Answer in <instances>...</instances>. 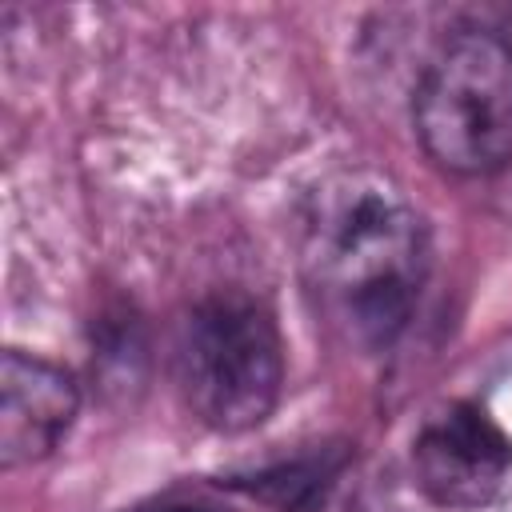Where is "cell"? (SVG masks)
Listing matches in <instances>:
<instances>
[{
	"label": "cell",
	"mask_w": 512,
	"mask_h": 512,
	"mask_svg": "<svg viewBox=\"0 0 512 512\" xmlns=\"http://www.w3.org/2000/svg\"><path fill=\"white\" fill-rule=\"evenodd\" d=\"M300 276L324 328L372 356L392 348L428 280V224L376 168L324 176L300 208Z\"/></svg>",
	"instance_id": "obj_1"
},
{
	"label": "cell",
	"mask_w": 512,
	"mask_h": 512,
	"mask_svg": "<svg viewBox=\"0 0 512 512\" xmlns=\"http://www.w3.org/2000/svg\"><path fill=\"white\" fill-rule=\"evenodd\" d=\"M172 372L184 408L212 432L260 428L280 404L284 340L272 308L244 288L200 296L172 344Z\"/></svg>",
	"instance_id": "obj_2"
},
{
	"label": "cell",
	"mask_w": 512,
	"mask_h": 512,
	"mask_svg": "<svg viewBox=\"0 0 512 512\" xmlns=\"http://www.w3.org/2000/svg\"><path fill=\"white\" fill-rule=\"evenodd\" d=\"M412 124L440 168L500 172L512 160V44L492 28L448 36L416 84Z\"/></svg>",
	"instance_id": "obj_3"
},
{
	"label": "cell",
	"mask_w": 512,
	"mask_h": 512,
	"mask_svg": "<svg viewBox=\"0 0 512 512\" xmlns=\"http://www.w3.org/2000/svg\"><path fill=\"white\" fill-rule=\"evenodd\" d=\"M512 472V436L476 400H448L428 412L412 436L416 488L440 504L476 512L504 492Z\"/></svg>",
	"instance_id": "obj_4"
},
{
	"label": "cell",
	"mask_w": 512,
	"mask_h": 512,
	"mask_svg": "<svg viewBox=\"0 0 512 512\" xmlns=\"http://www.w3.org/2000/svg\"><path fill=\"white\" fill-rule=\"evenodd\" d=\"M80 412V384L64 364L8 348L0 360V464L24 468L60 448Z\"/></svg>",
	"instance_id": "obj_5"
},
{
	"label": "cell",
	"mask_w": 512,
	"mask_h": 512,
	"mask_svg": "<svg viewBox=\"0 0 512 512\" xmlns=\"http://www.w3.org/2000/svg\"><path fill=\"white\" fill-rule=\"evenodd\" d=\"M348 464V444H312L304 452L224 476V488L264 500L280 512H316Z\"/></svg>",
	"instance_id": "obj_6"
},
{
	"label": "cell",
	"mask_w": 512,
	"mask_h": 512,
	"mask_svg": "<svg viewBox=\"0 0 512 512\" xmlns=\"http://www.w3.org/2000/svg\"><path fill=\"white\" fill-rule=\"evenodd\" d=\"M132 512H220V508L208 504V500H196V496H160V500L140 504Z\"/></svg>",
	"instance_id": "obj_7"
},
{
	"label": "cell",
	"mask_w": 512,
	"mask_h": 512,
	"mask_svg": "<svg viewBox=\"0 0 512 512\" xmlns=\"http://www.w3.org/2000/svg\"><path fill=\"white\" fill-rule=\"evenodd\" d=\"M476 512H512V492H500L496 500H488V504L476 508Z\"/></svg>",
	"instance_id": "obj_8"
}]
</instances>
